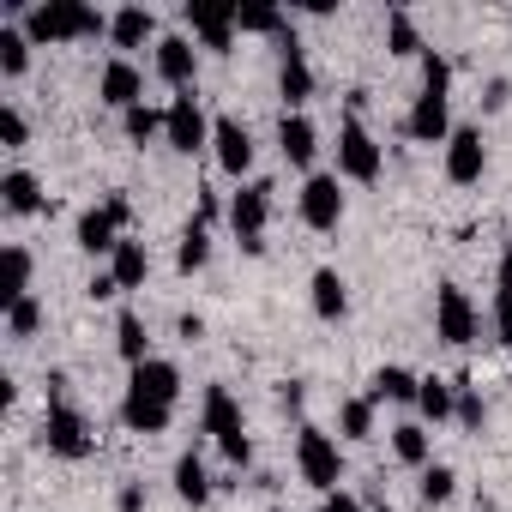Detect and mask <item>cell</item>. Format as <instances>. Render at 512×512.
<instances>
[{
  "mask_svg": "<svg viewBox=\"0 0 512 512\" xmlns=\"http://www.w3.org/2000/svg\"><path fill=\"white\" fill-rule=\"evenodd\" d=\"M31 49H55V43H97L109 37V13L85 7V0H37V7L19 13Z\"/></svg>",
  "mask_w": 512,
  "mask_h": 512,
  "instance_id": "1",
  "label": "cell"
},
{
  "mask_svg": "<svg viewBox=\"0 0 512 512\" xmlns=\"http://www.w3.org/2000/svg\"><path fill=\"white\" fill-rule=\"evenodd\" d=\"M404 133L416 145H446L452 139V61L446 55H422V91L404 115Z\"/></svg>",
  "mask_w": 512,
  "mask_h": 512,
  "instance_id": "2",
  "label": "cell"
},
{
  "mask_svg": "<svg viewBox=\"0 0 512 512\" xmlns=\"http://www.w3.org/2000/svg\"><path fill=\"white\" fill-rule=\"evenodd\" d=\"M296 470H302V482L326 500V494L344 488V446H338L326 428L302 422V428H296Z\"/></svg>",
  "mask_w": 512,
  "mask_h": 512,
  "instance_id": "3",
  "label": "cell"
},
{
  "mask_svg": "<svg viewBox=\"0 0 512 512\" xmlns=\"http://www.w3.org/2000/svg\"><path fill=\"white\" fill-rule=\"evenodd\" d=\"M127 223H133V199H127V193H109L103 205H91V211L79 217L73 241H79V253H91V260H115V247L127 241V235H121Z\"/></svg>",
  "mask_w": 512,
  "mask_h": 512,
  "instance_id": "4",
  "label": "cell"
},
{
  "mask_svg": "<svg viewBox=\"0 0 512 512\" xmlns=\"http://www.w3.org/2000/svg\"><path fill=\"white\" fill-rule=\"evenodd\" d=\"M380 169H386L380 139L362 127V115H344V121H338V181H362V187H374Z\"/></svg>",
  "mask_w": 512,
  "mask_h": 512,
  "instance_id": "5",
  "label": "cell"
},
{
  "mask_svg": "<svg viewBox=\"0 0 512 512\" xmlns=\"http://www.w3.org/2000/svg\"><path fill=\"white\" fill-rule=\"evenodd\" d=\"M43 452H49V458H67V464L91 458V452H97L91 416L73 410V404H49V410H43Z\"/></svg>",
  "mask_w": 512,
  "mask_h": 512,
  "instance_id": "6",
  "label": "cell"
},
{
  "mask_svg": "<svg viewBox=\"0 0 512 512\" xmlns=\"http://www.w3.org/2000/svg\"><path fill=\"white\" fill-rule=\"evenodd\" d=\"M266 223H272V181H241L229 199V229L247 253H266Z\"/></svg>",
  "mask_w": 512,
  "mask_h": 512,
  "instance_id": "7",
  "label": "cell"
},
{
  "mask_svg": "<svg viewBox=\"0 0 512 512\" xmlns=\"http://www.w3.org/2000/svg\"><path fill=\"white\" fill-rule=\"evenodd\" d=\"M211 127H217V121L199 109V97H193V91L169 97V109H163V145H169V151H181V157L205 151V145H211Z\"/></svg>",
  "mask_w": 512,
  "mask_h": 512,
  "instance_id": "8",
  "label": "cell"
},
{
  "mask_svg": "<svg viewBox=\"0 0 512 512\" xmlns=\"http://www.w3.org/2000/svg\"><path fill=\"white\" fill-rule=\"evenodd\" d=\"M476 332H482L476 302H470L458 284H440V290H434V338H440V344H452V350H470V344H476Z\"/></svg>",
  "mask_w": 512,
  "mask_h": 512,
  "instance_id": "9",
  "label": "cell"
},
{
  "mask_svg": "<svg viewBox=\"0 0 512 512\" xmlns=\"http://www.w3.org/2000/svg\"><path fill=\"white\" fill-rule=\"evenodd\" d=\"M296 211H302V223L308 229H338L344 223V181H338V169H314L308 181H302V193H296Z\"/></svg>",
  "mask_w": 512,
  "mask_h": 512,
  "instance_id": "10",
  "label": "cell"
},
{
  "mask_svg": "<svg viewBox=\"0 0 512 512\" xmlns=\"http://www.w3.org/2000/svg\"><path fill=\"white\" fill-rule=\"evenodd\" d=\"M278 49H284V67H278V97H284V115H302V109L314 103V67H308V55H302L296 31H290V37H278Z\"/></svg>",
  "mask_w": 512,
  "mask_h": 512,
  "instance_id": "11",
  "label": "cell"
},
{
  "mask_svg": "<svg viewBox=\"0 0 512 512\" xmlns=\"http://www.w3.org/2000/svg\"><path fill=\"white\" fill-rule=\"evenodd\" d=\"M181 19H187V37L199 43V49H211V55H229L235 49V0L229 7H181Z\"/></svg>",
  "mask_w": 512,
  "mask_h": 512,
  "instance_id": "12",
  "label": "cell"
},
{
  "mask_svg": "<svg viewBox=\"0 0 512 512\" xmlns=\"http://www.w3.org/2000/svg\"><path fill=\"white\" fill-rule=\"evenodd\" d=\"M482 169H488L482 127H452V139H446V181H452V187H476Z\"/></svg>",
  "mask_w": 512,
  "mask_h": 512,
  "instance_id": "13",
  "label": "cell"
},
{
  "mask_svg": "<svg viewBox=\"0 0 512 512\" xmlns=\"http://www.w3.org/2000/svg\"><path fill=\"white\" fill-rule=\"evenodd\" d=\"M157 79H163L175 97H181V91H193V85H199V43L169 31V37L157 43Z\"/></svg>",
  "mask_w": 512,
  "mask_h": 512,
  "instance_id": "14",
  "label": "cell"
},
{
  "mask_svg": "<svg viewBox=\"0 0 512 512\" xmlns=\"http://www.w3.org/2000/svg\"><path fill=\"white\" fill-rule=\"evenodd\" d=\"M97 97H103V109L127 115V109H139V103H145V73H139L127 55H115V61L97 73Z\"/></svg>",
  "mask_w": 512,
  "mask_h": 512,
  "instance_id": "15",
  "label": "cell"
},
{
  "mask_svg": "<svg viewBox=\"0 0 512 512\" xmlns=\"http://www.w3.org/2000/svg\"><path fill=\"white\" fill-rule=\"evenodd\" d=\"M211 157H217L223 175L247 181V169H253V133H247L235 115H217V127H211Z\"/></svg>",
  "mask_w": 512,
  "mask_h": 512,
  "instance_id": "16",
  "label": "cell"
},
{
  "mask_svg": "<svg viewBox=\"0 0 512 512\" xmlns=\"http://www.w3.org/2000/svg\"><path fill=\"white\" fill-rule=\"evenodd\" d=\"M199 434H211L217 446H223V440H235V434H247L241 404H235V392H229V386H205V398H199Z\"/></svg>",
  "mask_w": 512,
  "mask_h": 512,
  "instance_id": "17",
  "label": "cell"
},
{
  "mask_svg": "<svg viewBox=\"0 0 512 512\" xmlns=\"http://www.w3.org/2000/svg\"><path fill=\"white\" fill-rule=\"evenodd\" d=\"M127 392L175 410V398H181V368H175V362H163V356H151L145 368H133V374H127Z\"/></svg>",
  "mask_w": 512,
  "mask_h": 512,
  "instance_id": "18",
  "label": "cell"
},
{
  "mask_svg": "<svg viewBox=\"0 0 512 512\" xmlns=\"http://www.w3.org/2000/svg\"><path fill=\"white\" fill-rule=\"evenodd\" d=\"M278 151H284V163H290V169H308V175H314L320 127H314L308 115H284V121H278Z\"/></svg>",
  "mask_w": 512,
  "mask_h": 512,
  "instance_id": "19",
  "label": "cell"
},
{
  "mask_svg": "<svg viewBox=\"0 0 512 512\" xmlns=\"http://www.w3.org/2000/svg\"><path fill=\"white\" fill-rule=\"evenodd\" d=\"M109 43L127 55V49H157L163 37H157V13L151 7H121V13H109Z\"/></svg>",
  "mask_w": 512,
  "mask_h": 512,
  "instance_id": "20",
  "label": "cell"
},
{
  "mask_svg": "<svg viewBox=\"0 0 512 512\" xmlns=\"http://www.w3.org/2000/svg\"><path fill=\"white\" fill-rule=\"evenodd\" d=\"M308 302H314L320 320H344V314H350V284H344L332 266H320V272L308 278Z\"/></svg>",
  "mask_w": 512,
  "mask_h": 512,
  "instance_id": "21",
  "label": "cell"
},
{
  "mask_svg": "<svg viewBox=\"0 0 512 512\" xmlns=\"http://www.w3.org/2000/svg\"><path fill=\"white\" fill-rule=\"evenodd\" d=\"M0 205H7L13 217H37L43 211V181L31 169H7L0 175Z\"/></svg>",
  "mask_w": 512,
  "mask_h": 512,
  "instance_id": "22",
  "label": "cell"
},
{
  "mask_svg": "<svg viewBox=\"0 0 512 512\" xmlns=\"http://www.w3.org/2000/svg\"><path fill=\"white\" fill-rule=\"evenodd\" d=\"M416 392H422V374H410V368H398V362H386V368L368 380V398H374V404H416Z\"/></svg>",
  "mask_w": 512,
  "mask_h": 512,
  "instance_id": "23",
  "label": "cell"
},
{
  "mask_svg": "<svg viewBox=\"0 0 512 512\" xmlns=\"http://www.w3.org/2000/svg\"><path fill=\"white\" fill-rule=\"evenodd\" d=\"M235 31L241 37H290L296 25L278 7H260V0H235Z\"/></svg>",
  "mask_w": 512,
  "mask_h": 512,
  "instance_id": "24",
  "label": "cell"
},
{
  "mask_svg": "<svg viewBox=\"0 0 512 512\" xmlns=\"http://www.w3.org/2000/svg\"><path fill=\"white\" fill-rule=\"evenodd\" d=\"M109 272H115V284H121V296L127 290H145V278H151V253H145V241H121L115 247V260H109Z\"/></svg>",
  "mask_w": 512,
  "mask_h": 512,
  "instance_id": "25",
  "label": "cell"
},
{
  "mask_svg": "<svg viewBox=\"0 0 512 512\" xmlns=\"http://www.w3.org/2000/svg\"><path fill=\"white\" fill-rule=\"evenodd\" d=\"M115 350H121V362H127V374L151 362V338H145V320H139L133 308H121V320H115Z\"/></svg>",
  "mask_w": 512,
  "mask_h": 512,
  "instance_id": "26",
  "label": "cell"
},
{
  "mask_svg": "<svg viewBox=\"0 0 512 512\" xmlns=\"http://www.w3.org/2000/svg\"><path fill=\"white\" fill-rule=\"evenodd\" d=\"M416 410H422L428 422H452V416H458V386H452V380H440V374H422Z\"/></svg>",
  "mask_w": 512,
  "mask_h": 512,
  "instance_id": "27",
  "label": "cell"
},
{
  "mask_svg": "<svg viewBox=\"0 0 512 512\" xmlns=\"http://www.w3.org/2000/svg\"><path fill=\"white\" fill-rule=\"evenodd\" d=\"M175 500H181V506H205V500H211V476H205L199 452H181V458H175Z\"/></svg>",
  "mask_w": 512,
  "mask_h": 512,
  "instance_id": "28",
  "label": "cell"
},
{
  "mask_svg": "<svg viewBox=\"0 0 512 512\" xmlns=\"http://www.w3.org/2000/svg\"><path fill=\"white\" fill-rule=\"evenodd\" d=\"M25 296H31V247L7 241V284H0V314H7L13 302H25Z\"/></svg>",
  "mask_w": 512,
  "mask_h": 512,
  "instance_id": "29",
  "label": "cell"
},
{
  "mask_svg": "<svg viewBox=\"0 0 512 512\" xmlns=\"http://www.w3.org/2000/svg\"><path fill=\"white\" fill-rule=\"evenodd\" d=\"M121 422H127L133 434H163V428L175 422V410H169V404H151V398H133V392H127V398H121Z\"/></svg>",
  "mask_w": 512,
  "mask_h": 512,
  "instance_id": "30",
  "label": "cell"
},
{
  "mask_svg": "<svg viewBox=\"0 0 512 512\" xmlns=\"http://www.w3.org/2000/svg\"><path fill=\"white\" fill-rule=\"evenodd\" d=\"M205 260H211V223H187L181 229V241H175V266L181 272H205Z\"/></svg>",
  "mask_w": 512,
  "mask_h": 512,
  "instance_id": "31",
  "label": "cell"
},
{
  "mask_svg": "<svg viewBox=\"0 0 512 512\" xmlns=\"http://www.w3.org/2000/svg\"><path fill=\"white\" fill-rule=\"evenodd\" d=\"M386 49H392L398 61H422V55H428V43H422V31H416L410 13H386Z\"/></svg>",
  "mask_w": 512,
  "mask_h": 512,
  "instance_id": "32",
  "label": "cell"
},
{
  "mask_svg": "<svg viewBox=\"0 0 512 512\" xmlns=\"http://www.w3.org/2000/svg\"><path fill=\"white\" fill-rule=\"evenodd\" d=\"M392 452H398V464H410V470H428V452H434V440H428V428H422V422H398V428H392Z\"/></svg>",
  "mask_w": 512,
  "mask_h": 512,
  "instance_id": "33",
  "label": "cell"
},
{
  "mask_svg": "<svg viewBox=\"0 0 512 512\" xmlns=\"http://www.w3.org/2000/svg\"><path fill=\"white\" fill-rule=\"evenodd\" d=\"M374 398L362 392V398H344V410H338V434L344 440H374Z\"/></svg>",
  "mask_w": 512,
  "mask_h": 512,
  "instance_id": "34",
  "label": "cell"
},
{
  "mask_svg": "<svg viewBox=\"0 0 512 512\" xmlns=\"http://www.w3.org/2000/svg\"><path fill=\"white\" fill-rule=\"evenodd\" d=\"M25 67H31V37H25V25H0V73L19 79Z\"/></svg>",
  "mask_w": 512,
  "mask_h": 512,
  "instance_id": "35",
  "label": "cell"
},
{
  "mask_svg": "<svg viewBox=\"0 0 512 512\" xmlns=\"http://www.w3.org/2000/svg\"><path fill=\"white\" fill-rule=\"evenodd\" d=\"M416 494H422V506H446V500L458 494V470H452V464H428V470L416 476Z\"/></svg>",
  "mask_w": 512,
  "mask_h": 512,
  "instance_id": "36",
  "label": "cell"
},
{
  "mask_svg": "<svg viewBox=\"0 0 512 512\" xmlns=\"http://www.w3.org/2000/svg\"><path fill=\"white\" fill-rule=\"evenodd\" d=\"M37 332H43V302H37V296L13 302V308H7V338H13V344H31Z\"/></svg>",
  "mask_w": 512,
  "mask_h": 512,
  "instance_id": "37",
  "label": "cell"
},
{
  "mask_svg": "<svg viewBox=\"0 0 512 512\" xmlns=\"http://www.w3.org/2000/svg\"><path fill=\"white\" fill-rule=\"evenodd\" d=\"M121 133H127L133 145H151V139H163V109H151V103L127 109V115H121Z\"/></svg>",
  "mask_w": 512,
  "mask_h": 512,
  "instance_id": "38",
  "label": "cell"
},
{
  "mask_svg": "<svg viewBox=\"0 0 512 512\" xmlns=\"http://www.w3.org/2000/svg\"><path fill=\"white\" fill-rule=\"evenodd\" d=\"M25 139H31V121H25V115L7 103V109H0V145H7V151H19Z\"/></svg>",
  "mask_w": 512,
  "mask_h": 512,
  "instance_id": "39",
  "label": "cell"
},
{
  "mask_svg": "<svg viewBox=\"0 0 512 512\" xmlns=\"http://www.w3.org/2000/svg\"><path fill=\"white\" fill-rule=\"evenodd\" d=\"M482 416H488L482 392H476L470 380H458V422H464V428H482Z\"/></svg>",
  "mask_w": 512,
  "mask_h": 512,
  "instance_id": "40",
  "label": "cell"
},
{
  "mask_svg": "<svg viewBox=\"0 0 512 512\" xmlns=\"http://www.w3.org/2000/svg\"><path fill=\"white\" fill-rule=\"evenodd\" d=\"M494 338L512 350V296H500V290H494Z\"/></svg>",
  "mask_w": 512,
  "mask_h": 512,
  "instance_id": "41",
  "label": "cell"
},
{
  "mask_svg": "<svg viewBox=\"0 0 512 512\" xmlns=\"http://www.w3.org/2000/svg\"><path fill=\"white\" fill-rule=\"evenodd\" d=\"M85 296H91V302H115V296H121V284H115V272H97Z\"/></svg>",
  "mask_w": 512,
  "mask_h": 512,
  "instance_id": "42",
  "label": "cell"
},
{
  "mask_svg": "<svg viewBox=\"0 0 512 512\" xmlns=\"http://www.w3.org/2000/svg\"><path fill=\"white\" fill-rule=\"evenodd\" d=\"M320 512H362V500H356L350 488H338V494H326V500H320Z\"/></svg>",
  "mask_w": 512,
  "mask_h": 512,
  "instance_id": "43",
  "label": "cell"
},
{
  "mask_svg": "<svg viewBox=\"0 0 512 512\" xmlns=\"http://www.w3.org/2000/svg\"><path fill=\"white\" fill-rule=\"evenodd\" d=\"M181 338H187V344H199V338H205V320H199V314H187V320H181Z\"/></svg>",
  "mask_w": 512,
  "mask_h": 512,
  "instance_id": "44",
  "label": "cell"
},
{
  "mask_svg": "<svg viewBox=\"0 0 512 512\" xmlns=\"http://www.w3.org/2000/svg\"><path fill=\"white\" fill-rule=\"evenodd\" d=\"M121 512H145V488H121Z\"/></svg>",
  "mask_w": 512,
  "mask_h": 512,
  "instance_id": "45",
  "label": "cell"
},
{
  "mask_svg": "<svg viewBox=\"0 0 512 512\" xmlns=\"http://www.w3.org/2000/svg\"><path fill=\"white\" fill-rule=\"evenodd\" d=\"M482 103H488V109H506V79H494V85H488V97H482Z\"/></svg>",
  "mask_w": 512,
  "mask_h": 512,
  "instance_id": "46",
  "label": "cell"
},
{
  "mask_svg": "<svg viewBox=\"0 0 512 512\" xmlns=\"http://www.w3.org/2000/svg\"><path fill=\"white\" fill-rule=\"evenodd\" d=\"M374 512H392V506H374Z\"/></svg>",
  "mask_w": 512,
  "mask_h": 512,
  "instance_id": "47",
  "label": "cell"
}]
</instances>
